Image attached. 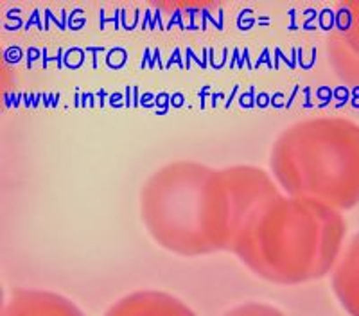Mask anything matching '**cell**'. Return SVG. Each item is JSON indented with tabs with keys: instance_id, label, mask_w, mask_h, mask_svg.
<instances>
[{
	"instance_id": "obj_1",
	"label": "cell",
	"mask_w": 359,
	"mask_h": 316,
	"mask_svg": "<svg viewBox=\"0 0 359 316\" xmlns=\"http://www.w3.org/2000/svg\"><path fill=\"white\" fill-rule=\"evenodd\" d=\"M336 49L339 57L347 56V62L341 65L343 74L351 81L359 83V6H354L352 13L345 15L339 36L336 38Z\"/></svg>"
}]
</instances>
